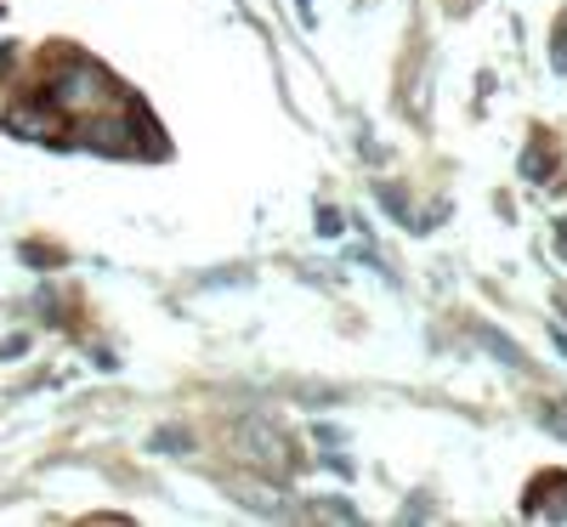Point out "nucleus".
<instances>
[{
  "instance_id": "obj_6",
  "label": "nucleus",
  "mask_w": 567,
  "mask_h": 527,
  "mask_svg": "<svg viewBox=\"0 0 567 527\" xmlns=\"http://www.w3.org/2000/svg\"><path fill=\"white\" fill-rule=\"evenodd\" d=\"M556 245H561V256H567V221H556Z\"/></svg>"
},
{
  "instance_id": "obj_2",
  "label": "nucleus",
  "mask_w": 567,
  "mask_h": 527,
  "mask_svg": "<svg viewBox=\"0 0 567 527\" xmlns=\"http://www.w3.org/2000/svg\"><path fill=\"white\" fill-rule=\"evenodd\" d=\"M239 443H250L245 454L256 459V465H267V471H290L296 465V454H290V443H284V431H267L261 420H250V425H239Z\"/></svg>"
},
{
  "instance_id": "obj_4",
  "label": "nucleus",
  "mask_w": 567,
  "mask_h": 527,
  "mask_svg": "<svg viewBox=\"0 0 567 527\" xmlns=\"http://www.w3.org/2000/svg\"><path fill=\"white\" fill-rule=\"evenodd\" d=\"M539 425H545V431H556V437H567V403H561V397L539 403Z\"/></svg>"
},
{
  "instance_id": "obj_5",
  "label": "nucleus",
  "mask_w": 567,
  "mask_h": 527,
  "mask_svg": "<svg viewBox=\"0 0 567 527\" xmlns=\"http://www.w3.org/2000/svg\"><path fill=\"white\" fill-rule=\"evenodd\" d=\"M318 232H341V216H336V210H329V205L318 210Z\"/></svg>"
},
{
  "instance_id": "obj_1",
  "label": "nucleus",
  "mask_w": 567,
  "mask_h": 527,
  "mask_svg": "<svg viewBox=\"0 0 567 527\" xmlns=\"http://www.w3.org/2000/svg\"><path fill=\"white\" fill-rule=\"evenodd\" d=\"M45 103H52L58 114L91 120V114H103V108H120V91L109 85V74H103V69H91V63H69L52 85H45Z\"/></svg>"
},
{
  "instance_id": "obj_3",
  "label": "nucleus",
  "mask_w": 567,
  "mask_h": 527,
  "mask_svg": "<svg viewBox=\"0 0 567 527\" xmlns=\"http://www.w3.org/2000/svg\"><path fill=\"white\" fill-rule=\"evenodd\" d=\"M539 499H528L534 516H550V521H567V476H550V483L534 488Z\"/></svg>"
}]
</instances>
